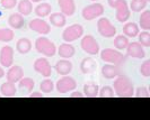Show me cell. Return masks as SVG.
Returning a JSON list of instances; mask_svg holds the SVG:
<instances>
[{"label": "cell", "instance_id": "38", "mask_svg": "<svg viewBox=\"0 0 150 120\" xmlns=\"http://www.w3.org/2000/svg\"><path fill=\"white\" fill-rule=\"evenodd\" d=\"M0 5L5 9H13L17 5V0H0Z\"/></svg>", "mask_w": 150, "mask_h": 120}, {"label": "cell", "instance_id": "9", "mask_svg": "<svg viewBox=\"0 0 150 120\" xmlns=\"http://www.w3.org/2000/svg\"><path fill=\"white\" fill-rule=\"evenodd\" d=\"M34 70L40 73L41 75H43L44 77H49L51 76L52 73V66L50 64V62L47 61L46 57H40L34 62Z\"/></svg>", "mask_w": 150, "mask_h": 120}, {"label": "cell", "instance_id": "44", "mask_svg": "<svg viewBox=\"0 0 150 120\" xmlns=\"http://www.w3.org/2000/svg\"><path fill=\"white\" fill-rule=\"evenodd\" d=\"M90 1H97V0H90Z\"/></svg>", "mask_w": 150, "mask_h": 120}, {"label": "cell", "instance_id": "41", "mask_svg": "<svg viewBox=\"0 0 150 120\" xmlns=\"http://www.w3.org/2000/svg\"><path fill=\"white\" fill-rule=\"evenodd\" d=\"M30 98H43V93H41V92H33V93H30Z\"/></svg>", "mask_w": 150, "mask_h": 120}, {"label": "cell", "instance_id": "35", "mask_svg": "<svg viewBox=\"0 0 150 120\" xmlns=\"http://www.w3.org/2000/svg\"><path fill=\"white\" fill-rule=\"evenodd\" d=\"M98 96L100 98H113L115 96V92H114L112 87L106 85V87H103L102 89H99Z\"/></svg>", "mask_w": 150, "mask_h": 120}, {"label": "cell", "instance_id": "24", "mask_svg": "<svg viewBox=\"0 0 150 120\" xmlns=\"http://www.w3.org/2000/svg\"><path fill=\"white\" fill-rule=\"evenodd\" d=\"M123 33L127 37H137L138 34L140 33L139 26L135 23H127L123 26Z\"/></svg>", "mask_w": 150, "mask_h": 120}, {"label": "cell", "instance_id": "21", "mask_svg": "<svg viewBox=\"0 0 150 120\" xmlns=\"http://www.w3.org/2000/svg\"><path fill=\"white\" fill-rule=\"evenodd\" d=\"M98 84L94 82H87L83 85V96L87 98H96L98 97Z\"/></svg>", "mask_w": 150, "mask_h": 120}, {"label": "cell", "instance_id": "34", "mask_svg": "<svg viewBox=\"0 0 150 120\" xmlns=\"http://www.w3.org/2000/svg\"><path fill=\"white\" fill-rule=\"evenodd\" d=\"M40 88H41V90L43 93H50V92H52L53 89H54V83L52 82V80H50V79H45L43 80L41 84H40Z\"/></svg>", "mask_w": 150, "mask_h": 120}, {"label": "cell", "instance_id": "8", "mask_svg": "<svg viewBox=\"0 0 150 120\" xmlns=\"http://www.w3.org/2000/svg\"><path fill=\"white\" fill-rule=\"evenodd\" d=\"M55 88H57V91L59 93H68L69 91L75 90L77 88V82L74 77L63 75L60 80H58V82L55 84Z\"/></svg>", "mask_w": 150, "mask_h": 120}, {"label": "cell", "instance_id": "5", "mask_svg": "<svg viewBox=\"0 0 150 120\" xmlns=\"http://www.w3.org/2000/svg\"><path fill=\"white\" fill-rule=\"evenodd\" d=\"M97 29L98 33L106 38H112L116 35V28L107 18L102 17L99 18V20L97 22Z\"/></svg>", "mask_w": 150, "mask_h": 120}, {"label": "cell", "instance_id": "19", "mask_svg": "<svg viewBox=\"0 0 150 120\" xmlns=\"http://www.w3.org/2000/svg\"><path fill=\"white\" fill-rule=\"evenodd\" d=\"M75 53H76L75 47L71 45L70 43H63L58 48V54H59V56L62 57V59L69 60L70 57H72L75 55Z\"/></svg>", "mask_w": 150, "mask_h": 120}, {"label": "cell", "instance_id": "43", "mask_svg": "<svg viewBox=\"0 0 150 120\" xmlns=\"http://www.w3.org/2000/svg\"><path fill=\"white\" fill-rule=\"evenodd\" d=\"M32 2H41V1H44V0H30Z\"/></svg>", "mask_w": 150, "mask_h": 120}, {"label": "cell", "instance_id": "7", "mask_svg": "<svg viewBox=\"0 0 150 120\" xmlns=\"http://www.w3.org/2000/svg\"><path fill=\"white\" fill-rule=\"evenodd\" d=\"M80 46H81L83 52L89 54V55H97L99 53V45H98L97 40L91 35L83 36L81 39V43H80Z\"/></svg>", "mask_w": 150, "mask_h": 120}, {"label": "cell", "instance_id": "27", "mask_svg": "<svg viewBox=\"0 0 150 120\" xmlns=\"http://www.w3.org/2000/svg\"><path fill=\"white\" fill-rule=\"evenodd\" d=\"M33 10V5L30 0H21L18 2V13L23 16H28Z\"/></svg>", "mask_w": 150, "mask_h": 120}, {"label": "cell", "instance_id": "18", "mask_svg": "<svg viewBox=\"0 0 150 120\" xmlns=\"http://www.w3.org/2000/svg\"><path fill=\"white\" fill-rule=\"evenodd\" d=\"M97 63L93 57H85L80 63V71L83 74H90L96 71Z\"/></svg>", "mask_w": 150, "mask_h": 120}, {"label": "cell", "instance_id": "39", "mask_svg": "<svg viewBox=\"0 0 150 120\" xmlns=\"http://www.w3.org/2000/svg\"><path fill=\"white\" fill-rule=\"evenodd\" d=\"M121 1H122V0H107V2H108V5H110V7H112V8L116 7Z\"/></svg>", "mask_w": 150, "mask_h": 120}, {"label": "cell", "instance_id": "31", "mask_svg": "<svg viewBox=\"0 0 150 120\" xmlns=\"http://www.w3.org/2000/svg\"><path fill=\"white\" fill-rule=\"evenodd\" d=\"M18 82H19L18 85H19V88H21V89H26L28 92H32V90H33V89H34V87H35V82H34V80H33V79H30V77H24V76H23Z\"/></svg>", "mask_w": 150, "mask_h": 120}, {"label": "cell", "instance_id": "45", "mask_svg": "<svg viewBox=\"0 0 150 120\" xmlns=\"http://www.w3.org/2000/svg\"><path fill=\"white\" fill-rule=\"evenodd\" d=\"M146 1H147V2H148V1H150V0H146Z\"/></svg>", "mask_w": 150, "mask_h": 120}, {"label": "cell", "instance_id": "36", "mask_svg": "<svg viewBox=\"0 0 150 120\" xmlns=\"http://www.w3.org/2000/svg\"><path fill=\"white\" fill-rule=\"evenodd\" d=\"M140 73L144 77H149L150 76V60L144 61L141 66H140Z\"/></svg>", "mask_w": 150, "mask_h": 120}, {"label": "cell", "instance_id": "6", "mask_svg": "<svg viewBox=\"0 0 150 120\" xmlns=\"http://www.w3.org/2000/svg\"><path fill=\"white\" fill-rule=\"evenodd\" d=\"M83 17L85 20H93L104 14V6L102 3H93L83 9Z\"/></svg>", "mask_w": 150, "mask_h": 120}, {"label": "cell", "instance_id": "4", "mask_svg": "<svg viewBox=\"0 0 150 120\" xmlns=\"http://www.w3.org/2000/svg\"><path fill=\"white\" fill-rule=\"evenodd\" d=\"M83 35V27L79 24H74L67 27L62 33V39L66 43H71L81 37Z\"/></svg>", "mask_w": 150, "mask_h": 120}, {"label": "cell", "instance_id": "26", "mask_svg": "<svg viewBox=\"0 0 150 120\" xmlns=\"http://www.w3.org/2000/svg\"><path fill=\"white\" fill-rule=\"evenodd\" d=\"M50 22L55 27H63L67 23V19L62 13H54L50 15Z\"/></svg>", "mask_w": 150, "mask_h": 120}, {"label": "cell", "instance_id": "14", "mask_svg": "<svg viewBox=\"0 0 150 120\" xmlns=\"http://www.w3.org/2000/svg\"><path fill=\"white\" fill-rule=\"evenodd\" d=\"M23 76H24V70L19 65H11L8 70L7 74H6L7 81L11 83L18 82Z\"/></svg>", "mask_w": 150, "mask_h": 120}, {"label": "cell", "instance_id": "33", "mask_svg": "<svg viewBox=\"0 0 150 120\" xmlns=\"http://www.w3.org/2000/svg\"><path fill=\"white\" fill-rule=\"evenodd\" d=\"M139 36V43L143 47H149L150 46V34L148 30H143L141 33L138 34Z\"/></svg>", "mask_w": 150, "mask_h": 120}, {"label": "cell", "instance_id": "28", "mask_svg": "<svg viewBox=\"0 0 150 120\" xmlns=\"http://www.w3.org/2000/svg\"><path fill=\"white\" fill-rule=\"evenodd\" d=\"M113 43H114V47L116 50L121 51V50H125L130 42H129V37H127L125 35H117L114 38Z\"/></svg>", "mask_w": 150, "mask_h": 120}, {"label": "cell", "instance_id": "22", "mask_svg": "<svg viewBox=\"0 0 150 120\" xmlns=\"http://www.w3.org/2000/svg\"><path fill=\"white\" fill-rule=\"evenodd\" d=\"M16 50L19 54H27L32 50V42L28 38H21L16 44Z\"/></svg>", "mask_w": 150, "mask_h": 120}, {"label": "cell", "instance_id": "16", "mask_svg": "<svg viewBox=\"0 0 150 120\" xmlns=\"http://www.w3.org/2000/svg\"><path fill=\"white\" fill-rule=\"evenodd\" d=\"M55 71L60 75H69L72 71V63L67 59H62L55 63Z\"/></svg>", "mask_w": 150, "mask_h": 120}, {"label": "cell", "instance_id": "25", "mask_svg": "<svg viewBox=\"0 0 150 120\" xmlns=\"http://www.w3.org/2000/svg\"><path fill=\"white\" fill-rule=\"evenodd\" d=\"M52 11V7L50 3L47 2H43V3H40L35 7V14L40 18H44L46 16H49Z\"/></svg>", "mask_w": 150, "mask_h": 120}, {"label": "cell", "instance_id": "20", "mask_svg": "<svg viewBox=\"0 0 150 120\" xmlns=\"http://www.w3.org/2000/svg\"><path fill=\"white\" fill-rule=\"evenodd\" d=\"M8 24H9V26H10L13 29H21V28L24 27V25H25L24 16L21 15L19 13H17V14H13V15L9 16Z\"/></svg>", "mask_w": 150, "mask_h": 120}, {"label": "cell", "instance_id": "12", "mask_svg": "<svg viewBox=\"0 0 150 120\" xmlns=\"http://www.w3.org/2000/svg\"><path fill=\"white\" fill-rule=\"evenodd\" d=\"M125 50H127V55H128L129 57H132V59H144V56H146L144 48H143V46L139 42L129 43Z\"/></svg>", "mask_w": 150, "mask_h": 120}, {"label": "cell", "instance_id": "2", "mask_svg": "<svg viewBox=\"0 0 150 120\" xmlns=\"http://www.w3.org/2000/svg\"><path fill=\"white\" fill-rule=\"evenodd\" d=\"M100 59L105 63L119 65V66L122 65L127 60L125 55H123L119 50H113V48H104L100 52Z\"/></svg>", "mask_w": 150, "mask_h": 120}, {"label": "cell", "instance_id": "3", "mask_svg": "<svg viewBox=\"0 0 150 120\" xmlns=\"http://www.w3.org/2000/svg\"><path fill=\"white\" fill-rule=\"evenodd\" d=\"M35 48L40 54L46 57H52L57 53V46L46 37H38L35 40Z\"/></svg>", "mask_w": 150, "mask_h": 120}, {"label": "cell", "instance_id": "17", "mask_svg": "<svg viewBox=\"0 0 150 120\" xmlns=\"http://www.w3.org/2000/svg\"><path fill=\"white\" fill-rule=\"evenodd\" d=\"M61 13L64 16H72L76 11L75 0H58Z\"/></svg>", "mask_w": 150, "mask_h": 120}, {"label": "cell", "instance_id": "32", "mask_svg": "<svg viewBox=\"0 0 150 120\" xmlns=\"http://www.w3.org/2000/svg\"><path fill=\"white\" fill-rule=\"evenodd\" d=\"M147 5H148V2L146 0H132L130 2V7L129 8H130V10H132L134 13H139V11H141L147 7Z\"/></svg>", "mask_w": 150, "mask_h": 120}, {"label": "cell", "instance_id": "15", "mask_svg": "<svg viewBox=\"0 0 150 120\" xmlns=\"http://www.w3.org/2000/svg\"><path fill=\"white\" fill-rule=\"evenodd\" d=\"M120 74H122V72H121V68L119 65H114V64L107 63L102 68V75L105 79L112 80V79H115L117 75Z\"/></svg>", "mask_w": 150, "mask_h": 120}, {"label": "cell", "instance_id": "30", "mask_svg": "<svg viewBox=\"0 0 150 120\" xmlns=\"http://www.w3.org/2000/svg\"><path fill=\"white\" fill-rule=\"evenodd\" d=\"M140 27L143 30L150 29V10H144L142 14L140 15Z\"/></svg>", "mask_w": 150, "mask_h": 120}, {"label": "cell", "instance_id": "29", "mask_svg": "<svg viewBox=\"0 0 150 120\" xmlns=\"http://www.w3.org/2000/svg\"><path fill=\"white\" fill-rule=\"evenodd\" d=\"M15 33L10 28H0V42L8 43L14 39Z\"/></svg>", "mask_w": 150, "mask_h": 120}, {"label": "cell", "instance_id": "37", "mask_svg": "<svg viewBox=\"0 0 150 120\" xmlns=\"http://www.w3.org/2000/svg\"><path fill=\"white\" fill-rule=\"evenodd\" d=\"M134 96L137 98H149L150 93H149V90L146 87H139L135 90Z\"/></svg>", "mask_w": 150, "mask_h": 120}, {"label": "cell", "instance_id": "40", "mask_svg": "<svg viewBox=\"0 0 150 120\" xmlns=\"http://www.w3.org/2000/svg\"><path fill=\"white\" fill-rule=\"evenodd\" d=\"M70 97L71 98H83V94L81 92H79V91H75V92H72L71 94H70Z\"/></svg>", "mask_w": 150, "mask_h": 120}, {"label": "cell", "instance_id": "11", "mask_svg": "<svg viewBox=\"0 0 150 120\" xmlns=\"http://www.w3.org/2000/svg\"><path fill=\"white\" fill-rule=\"evenodd\" d=\"M30 28L41 35H47L51 31V26L42 18H35L30 22Z\"/></svg>", "mask_w": 150, "mask_h": 120}, {"label": "cell", "instance_id": "42", "mask_svg": "<svg viewBox=\"0 0 150 120\" xmlns=\"http://www.w3.org/2000/svg\"><path fill=\"white\" fill-rule=\"evenodd\" d=\"M5 75H6V74H5V71H4V68L0 66V79H2Z\"/></svg>", "mask_w": 150, "mask_h": 120}, {"label": "cell", "instance_id": "10", "mask_svg": "<svg viewBox=\"0 0 150 120\" xmlns=\"http://www.w3.org/2000/svg\"><path fill=\"white\" fill-rule=\"evenodd\" d=\"M0 64L4 68H10L14 64V48L11 46H4L0 50Z\"/></svg>", "mask_w": 150, "mask_h": 120}, {"label": "cell", "instance_id": "23", "mask_svg": "<svg viewBox=\"0 0 150 120\" xmlns=\"http://www.w3.org/2000/svg\"><path fill=\"white\" fill-rule=\"evenodd\" d=\"M0 92L4 97H15L16 92V87H15V83H11V82H5L1 84V88H0Z\"/></svg>", "mask_w": 150, "mask_h": 120}, {"label": "cell", "instance_id": "1", "mask_svg": "<svg viewBox=\"0 0 150 120\" xmlns=\"http://www.w3.org/2000/svg\"><path fill=\"white\" fill-rule=\"evenodd\" d=\"M113 90L120 98H131L134 96L133 83L127 75H117L113 83Z\"/></svg>", "mask_w": 150, "mask_h": 120}, {"label": "cell", "instance_id": "13", "mask_svg": "<svg viewBox=\"0 0 150 120\" xmlns=\"http://www.w3.org/2000/svg\"><path fill=\"white\" fill-rule=\"evenodd\" d=\"M116 9V19L120 22V23H125L128 22V19L130 18V8L127 2V0H122L120 3L115 7Z\"/></svg>", "mask_w": 150, "mask_h": 120}]
</instances>
